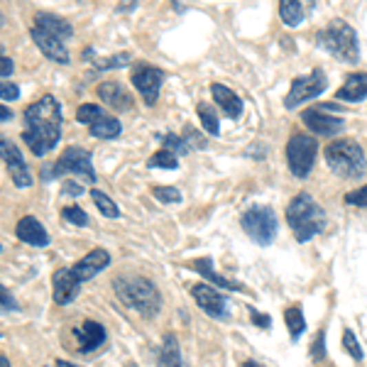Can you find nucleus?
Segmentation results:
<instances>
[{"mask_svg":"<svg viewBox=\"0 0 367 367\" xmlns=\"http://www.w3.org/2000/svg\"><path fill=\"white\" fill-rule=\"evenodd\" d=\"M25 130L22 140L32 149L34 157H44L59 145L61 140V103L54 96H42L32 105L25 108Z\"/></svg>","mask_w":367,"mask_h":367,"instance_id":"f257e3e1","label":"nucleus"},{"mask_svg":"<svg viewBox=\"0 0 367 367\" xmlns=\"http://www.w3.org/2000/svg\"><path fill=\"white\" fill-rule=\"evenodd\" d=\"M113 291L118 302L125 304L132 311L143 313L145 318H154L162 308V296L159 289L147 280V277H132V274H120L113 280Z\"/></svg>","mask_w":367,"mask_h":367,"instance_id":"f03ea898","label":"nucleus"},{"mask_svg":"<svg viewBox=\"0 0 367 367\" xmlns=\"http://www.w3.org/2000/svg\"><path fill=\"white\" fill-rule=\"evenodd\" d=\"M286 220H289V228L294 233V238L299 242L311 240L313 235L324 231L328 218H326V211L313 201V196L308 193H299V196L291 198V203L286 206Z\"/></svg>","mask_w":367,"mask_h":367,"instance_id":"7ed1b4c3","label":"nucleus"},{"mask_svg":"<svg viewBox=\"0 0 367 367\" xmlns=\"http://www.w3.org/2000/svg\"><path fill=\"white\" fill-rule=\"evenodd\" d=\"M316 42L321 50L333 54L338 61L357 64V59H360V47H357L355 30L343 20H333V22H328L324 30H318Z\"/></svg>","mask_w":367,"mask_h":367,"instance_id":"20e7f679","label":"nucleus"},{"mask_svg":"<svg viewBox=\"0 0 367 367\" xmlns=\"http://www.w3.org/2000/svg\"><path fill=\"white\" fill-rule=\"evenodd\" d=\"M326 165L343 179H360L367 169V159L355 140H335L326 147Z\"/></svg>","mask_w":367,"mask_h":367,"instance_id":"39448f33","label":"nucleus"},{"mask_svg":"<svg viewBox=\"0 0 367 367\" xmlns=\"http://www.w3.org/2000/svg\"><path fill=\"white\" fill-rule=\"evenodd\" d=\"M66 174H76L83 176L88 184H94L96 181V169H94V162H91V152L83 147H66L64 152L59 154L52 167H42V179L50 181L56 179V176H66Z\"/></svg>","mask_w":367,"mask_h":367,"instance_id":"423d86ee","label":"nucleus"},{"mask_svg":"<svg viewBox=\"0 0 367 367\" xmlns=\"http://www.w3.org/2000/svg\"><path fill=\"white\" fill-rule=\"evenodd\" d=\"M242 231L258 245H269L277 235V218L269 206H252L242 213Z\"/></svg>","mask_w":367,"mask_h":367,"instance_id":"0eeeda50","label":"nucleus"},{"mask_svg":"<svg viewBox=\"0 0 367 367\" xmlns=\"http://www.w3.org/2000/svg\"><path fill=\"white\" fill-rule=\"evenodd\" d=\"M316 149H318V143L313 137H306V135H294L286 143V165H289L291 174L296 179H306L311 174Z\"/></svg>","mask_w":367,"mask_h":367,"instance_id":"6e6552de","label":"nucleus"},{"mask_svg":"<svg viewBox=\"0 0 367 367\" xmlns=\"http://www.w3.org/2000/svg\"><path fill=\"white\" fill-rule=\"evenodd\" d=\"M326 86H328V81H326L324 69H313L308 76L294 78L289 94H286L284 105L286 108H296V105L304 103V101H311V98H316V96H321L326 91Z\"/></svg>","mask_w":367,"mask_h":367,"instance_id":"1a4fd4ad","label":"nucleus"},{"mask_svg":"<svg viewBox=\"0 0 367 367\" xmlns=\"http://www.w3.org/2000/svg\"><path fill=\"white\" fill-rule=\"evenodd\" d=\"M0 159L6 162L12 184H15L17 189L32 187V174H30L28 165H25V157H22L20 147H17L12 140H8L6 135H0Z\"/></svg>","mask_w":367,"mask_h":367,"instance_id":"9d476101","label":"nucleus"},{"mask_svg":"<svg viewBox=\"0 0 367 367\" xmlns=\"http://www.w3.org/2000/svg\"><path fill=\"white\" fill-rule=\"evenodd\" d=\"M167 74L162 69H154V66H135V72H132V86L140 91V96L145 98L147 105H154L159 98V88L165 83Z\"/></svg>","mask_w":367,"mask_h":367,"instance_id":"9b49d317","label":"nucleus"},{"mask_svg":"<svg viewBox=\"0 0 367 367\" xmlns=\"http://www.w3.org/2000/svg\"><path fill=\"white\" fill-rule=\"evenodd\" d=\"M191 294H193V302L209 313V316L228 318V313H231V308H228V299H225L218 289H213L211 284H193Z\"/></svg>","mask_w":367,"mask_h":367,"instance_id":"f8f14e48","label":"nucleus"},{"mask_svg":"<svg viewBox=\"0 0 367 367\" xmlns=\"http://www.w3.org/2000/svg\"><path fill=\"white\" fill-rule=\"evenodd\" d=\"M78 289H81V282L74 277V272L69 267H61L54 272L52 277V291H54V304L66 306V304L76 302Z\"/></svg>","mask_w":367,"mask_h":367,"instance_id":"ddd939ff","label":"nucleus"},{"mask_svg":"<svg viewBox=\"0 0 367 367\" xmlns=\"http://www.w3.org/2000/svg\"><path fill=\"white\" fill-rule=\"evenodd\" d=\"M302 120H304V125H306L308 130L316 132V135H324V137L338 135V132L346 127V123L340 120V118H335V116H328L324 108H308V110H304Z\"/></svg>","mask_w":367,"mask_h":367,"instance_id":"4468645a","label":"nucleus"},{"mask_svg":"<svg viewBox=\"0 0 367 367\" xmlns=\"http://www.w3.org/2000/svg\"><path fill=\"white\" fill-rule=\"evenodd\" d=\"M74 338H76V350L81 355H91L105 343V328L96 321H83L78 328H74Z\"/></svg>","mask_w":367,"mask_h":367,"instance_id":"2eb2a0df","label":"nucleus"},{"mask_svg":"<svg viewBox=\"0 0 367 367\" xmlns=\"http://www.w3.org/2000/svg\"><path fill=\"white\" fill-rule=\"evenodd\" d=\"M30 37H32V42L37 44L39 52H42L47 59L56 61V64H69V61H72V56H69V52H66L64 42H61V39H56V37H52L50 32H44V30H39V28H34V25H32V30H30Z\"/></svg>","mask_w":367,"mask_h":367,"instance_id":"dca6fc26","label":"nucleus"},{"mask_svg":"<svg viewBox=\"0 0 367 367\" xmlns=\"http://www.w3.org/2000/svg\"><path fill=\"white\" fill-rule=\"evenodd\" d=\"M108 264H110L108 250H103V247H96V250L88 252L86 258H81V262L74 264L72 272H74V277H76L78 282H86V280H94L96 274L103 272Z\"/></svg>","mask_w":367,"mask_h":367,"instance_id":"f3484780","label":"nucleus"},{"mask_svg":"<svg viewBox=\"0 0 367 367\" xmlns=\"http://www.w3.org/2000/svg\"><path fill=\"white\" fill-rule=\"evenodd\" d=\"M98 98L103 101L105 105H110L113 110H125L132 108V96L127 94V88L123 86L120 81H103L98 86Z\"/></svg>","mask_w":367,"mask_h":367,"instance_id":"a211bd4d","label":"nucleus"},{"mask_svg":"<svg viewBox=\"0 0 367 367\" xmlns=\"http://www.w3.org/2000/svg\"><path fill=\"white\" fill-rule=\"evenodd\" d=\"M15 233H17V238H20L22 242H28V245H34V247L50 245V235H47L44 225L39 223L34 216H25V218L17 220Z\"/></svg>","mask_w":367,"mask_h":367,"instance_id":"6ab92c4d","label":"nucleus"},{"mask_svg":"<svg viewBox=\"0 0 367 367\" xmlns=\"http://www.w3.org/2000/svg\"><path fill=\"white\" fill-rule=\"evenodd\" d=\"M34 28L44 30V32H50L52 37L61 39V42H64V39H69L74 34L72 25H69L64 17L52 15V12H37V15H34Z\"/></svg>","mask_w":367,"mask_h":367,"instance_id":"aec40b11","label":"nucleus"},{"mask_svg":"<svg viewBox=\"0 0 367 367\" xmlns=\"http://www.w3.org/2000/svg\"><path fill=\"white\" fill-rule=\"evenodd\" d=\"M338 101H350V103H360L362 98H367V74H353L346 78V83L335 91Z\"/></svg>","mask_w":367,"mask_h":367,"instance_id":"412c9836","label":"nucleus"},{"mask_svg":"<svg viewBox=\"0 0 367 367\" xmlns=\"http://www.w3.org/2000/svg\"><path fill=\"white\" fill-rule=\"evenodd\" d=\"M211 94H213L216 103L223 108L225 116H231V118L242 116V101L238 94H233L231 88H225L223 83H213V86H211Z\"/></svg>","mask_w":367,"mask_h":367,"instance_id":"4be33fe9","label":"nucleus"},{"mask_svg":"<svg viewBox=\"0 0 367 367\" xmlns=\"http://www.w3.org/2000/svg\"><path fill=\"white\" fill-rule=\"evenodd\" d=\"M193 269H196L201 277H206V280H211L213 284H218V286H223V289H231V291H242L245 286L240 284V282H235V280H225V277H220L218 272L213 269V260L211 258H201V260H196L193 262Z\"/></svg>","mask_w":367,"mask_h":367,"instance_id":"5701e85b","label":"nucleus"},{"mask_svg":"<svg viewBox=\"0 0 367 367\" xmlns=\"http://www.w3.org/2000/svg\"><path fill=\"white\" fill-rule=\"evenodd\" d=\"M157 367H184L179 343H176V338L171 333L165 335V343H162V350H159Z\"/></svg>","mask_w":367,"mask_h":367,"instance_id":"b1692460","label":"nucleus"},{"mask_svg":"<svg viewBox=\"0 0 367 367\" xmlns=\"http://www.w3.org/2000/svg\"><path fill=\"white\" fill-rule=\"evenodd\" d=\"M88 132H91V137H96V140H113V137L120 135V123H118L116 118L103 116L101 120H96L94 125L88 127Z\"/></svg>","mask_w":367,"mask_h":367,"instance_id":"393cba45","label":"nucleus"},{"mask_svg":"<svg viewBox=\"0 0 367 367\" xmlns=\"http://www.w3.org/2000/svg\"><path fill=\"white\" fill-rule=\"evenodd\" d=\"M280 15L286 28H299L304 22V6L299 0H286V3L280 6Z\"/></svg>","mask_w":367,"mask_h":367,"instance_id":"a878e982","label":"nucleus"},{"mask_svg":"<svg viewBox=\"0 0 367 367\" xmlns=\"http://www.w3.org/2000/svg\"><path fill=\"white\" fill-rule=\"evenodd\" d=\"M284 321H286V328H289L291 340H299L302 333L306 331V318L302 313V306H291L284 311Z\"/></svg>","mask_w":367,"mask_h":367,"instance_id":"bb28decb","label":"nucleus"},{"mask_svg":"<svg viewBox=\"0 0 367 367\" xmlns=\"http://www.w3.org/2000/svg\"><path fill=\"white\" fill-rule=\"evenodd\" d=\"M91 198H94L96 209L101 211V213L105 216V218H120V209L116 206V201L113 198H108L103 191H98V189H94L91 191Z\"/></svg>","mask_w":367,"mask_h":367,"instance_id":"cd10ccee","label":"nucleus"},{"mask_svg":"<svg viewBox=\"0 0 367 367\" xmlns=\"http://www.w3.org/2000/svg\"><path fill=\"white\" fill-rule=\"evenodd\" d=\"M198 118H201V125L206 127V132H211V135H218L220 132V123H218V116H216V110L211 108L209 103H198Z\"/></svg>","mask_w":367,"mask_h":367,"instance_id":"c85d7f7f","label":"nucleus"},{"mask_svg":"<svg viewBox=\"0 0 367 367\" xmlns=\"http://www.w3.org/2000/svg\"><path fill=\"white\" fill-rule=\"evenodd\" d=\"M147 167L149 169H176V167H179V159H176V154L167 152V149H159L157 154H152V157L147 159Z\"/></svg>","mask_w":367,"mask_h":367,"instance_id":"c756f323","label":"nucleus"},{"mask_svg":"<svg viewBox=\"0 0 367 367\" xmlns=\"http://www.w3.org/2000/svg\"><path fill=\"white\" fill-rule=\"evenodd\" d=\"M101 118H103V110H101V105H96V103H83V105H78L76 120L81 123V125H94V123L101 120Z\"/></svg>","mask_w":367,"mask_h":367,"instance_id":"7c9ffc66","label":"nucleus"},{"mask_svg":"<svg viewBox=\"0 0 367 367\" xmlns=\"http://www.w3.org/2000/svg\"><path fill=\"white\" fill-rule=\"evenodd\" d=\"M130 61H132V56L127 54V52H123V54H116V56H108V59L94 61V66L98 69V72H105V69H120V66H127Z\"/></svg>","mask_w":367,"mask_h":367,"instance_id":"2f4dec72","label":"nucleus"},{"mask_svg":"<svg viewBox=\"0 0 367 367\" xmlns=\"http://www.w3.org/2000/svg\"><path fill=\"white\" fill-rule=\"evenodd\" d=\"M61 216H64L66 223H74V225H78V228H86L88 225L86 211L78 209V206H66V209H61Z\"/></svg>","mask_w":367,"mask_h":367,"instance_id":"473e14b6","label":"nucleus"},{"mask_svg":"<svg viewBox=\"0 0 367 367\" xmlns=\"http://www.w3.org/2000/svg\"><path fill=\"white\" fill-rule=\"evenodd\" d=\"M162 143H165V149L167 152H171V154H176V157H181V154H187L189 152V145L181 140V137H176V135H162Z\"/></svg>","mask_w":367,"mask_h":367,"instance_id":"72a5a7b5","label":"nucleus"},{"mask_svg":"<svg viewBox=\"0 0 367 367\" xmlns=\"http://www.w3.org/2000/svg\"><path fill=\"white\" fill-rule=\"evenodd\" d=\"M152 196L159 198L162 203H179L181 201V193L176 191L174 187H154L152 189Z\"/></svg>","mask_w":367,"mask_h":367,"instance_id":"f704fd0d","label":"nucleus"},{"mask_svg":"<svg viewBox=\"0 0 367 367\" xmlns=\"http://www.w3.org/2000/svg\"><path fill=\"white\" fill-rule=\"evenodd\" d=\"M343 346H346V350L350 353L355 360H362V348H360V343H357L353 331H346V333H343Z\"/></svg>","mask_w":367,"mask_h":367,"instance_id":"c9c22d12","label":"nucleus"},{"mask_svg":"<svg viewBox=\"0 0 367 367\" xmlns=\"http://www.w3.org/2000/svg\"><path fill=\"white\" fill-rule=\"evenodd\" d=\"M346 203L348 206H367V187H362V189H355V191H350V193H346Z\"/></svg>","mask_w":367,"mask_h":367,"instance_id":"e433bc0d","label":"nucleus"},{"mask_svg":"<svg viewBox=\"0 0 367 367\" xmlns=\"http://www.w3.org/2000/svg\"><path fill=\"white\" fill-rule=\"evenodd\" d=\"M20 98V88L12 81H3L0 83V101H17Z\"/></svg>","mask_w":367,"mask_h":367,"instance_id":"4c0bfd02","label":"nucleus"},{"mask_svg":"<svg viewBox=\"0 0 367 367\" xmlns=\"http://www.w3.org/2000/svg\"><path fill=\"white\" fill-rule=\"evenodd\" d=\"M184 137H187V140H184L187 145H193V147H198V149L206 147V140H203V137L198 135L193 127H187V130H184Z\"/></svg>","mask_w":367,"mask_h":367,"instance_id":"58836bf2","label":"nucleus"},{"mask_svg":"<svg viewBox=\"0 0 367 367\" xmlns=\"http://www.w3.org/2000/svg\"><path fill=\"white\" fill-rule=\"evenodd\" d=\"M83 191V187L78 184V181H74V179H66L64 181V187H61V196H78V193Z\"/></svg>","mask_w":367,"mask_h":367,"instance_id":"ea45409f","label":"nucleus"},{"mask_svg":"<svg viewBox=\"0 0 367 367\" xmlns=\"http://www.w3.org/2000/svg\"><path fill=\"white\" fill-rule=\"evenodd\" d=\"M0 308H17V304H15V299H12V294L6 289V286L0 284Z\"/></svg>","mask_w":367,"mask_h":367,"instance_id":"a19ab883","label":"nucleus"},{"mask_svg":"<svg viewBox=\"0 0 367 367\" xmlns=\"http://www.w3.org/2000/svg\"><path fill=\"white\" fill-rule=\"evenodd\" d=\"M12 72H15V61L8 59V56H3V59H0V76L8 78Z\"/></svg>","mask_w":367,"mask_h":367,"instance_id":"79ce46f5","label":"nucleus"},{"mask_svg":"<svg viewBox=\"0 0 367 367\" xmlns=\"http://www.w3.org/2000/svg\"><path fill=\"white\" fill-rule=\"evenodd\" d=\"M250 316H252V321L260 326V328H269L272 326V318L269 316H264V313H260V311H250Z\"/></svg>","mask_w":367,"mask_h":367,"instance_id":"37998d69","label":"nucleus"},{"mask_svg":"<svg viewBox=\"0 0 367 367\" xmlns=\"http://www.w3.org/2000/svg\"><path fill=\"white\" fill-rule=\"evenodd\" d=\"M324 355H326V353H324V331H321V333L316 335V343H313V357H316V360H321Z\"/></svg>","mask_w":367,"mask_h":367,"instance_id":"c03bdc74","label":"nucleus"},{"mask_svg":"<svg viewBox=\"0 0 367 367\" xmlns=\"http://www.w3.org/2000/svg\"><path fill=\"white\" fill-rule=\"evenodd\" d=\"M6 120H12V108L0 105V123H6Z\"/></svg>","mask_w":367,"mask_h":367,"instance_id":"a18cd8bd","label":"nucleus"},{"mask_svg":"<svg viewBox=\"0 0 367 367\" xmlns=\"http://www.w3.org/2000/svg\"><path fill=\"white\" fill-rule=\"evenodd\" d=\"M56 367H81V365H74V362H66V360H56Z\"/></svg>","mask_w":367,"mask_h":367,"instance_id":"49530a36","label":"nucleus"},{"mask_svg":"<svg viewBox=\"0 0 367 367\" xmlns=\"http://www.w3.org/2000/svg\"><path fill=\"white\" fill-rule=\"evenodd\" d=\"M0 367H10V360L6 355H0Z\"/></svg>","mask_w":367,"mask_h":367,"instance_id":"de8ad7c7","label":"nucleus"},{"mask_svg":"<svg viewBox=\"0 0 367 367\" xmlns=\"http://www.w3.org/2000/svg\"><path fill=\"white\" fill-rule=\"evenodd\" d=\"M242 367H262V365H258V362H255V360H247V362H245V365H242Z\"/></svg>","mask_w":367,"mask_h":367,"instance_id":"09e8293b","label":"nucleus"},{"mask_svg":"<svg viewBox=\"0 0 367 367\" xmlns=\"http://www.w3.org/2000/svg\"><path fill=\"white\" fill-rule=\"evenodd\" d=\"M0 59H3V47H0Z\"/></svg>","mask_w":367,"mask_h":367,"instance_id":"8fccbe9b","label":"nucleus"},{"mask_svg":"<svg viewBox=\"0 0 367 367\" xmlns=\"http://www.w3.org/2000/svg\"><path fill=\"white\" fill-rule=\"evenodd\" d=\"M0 25H3V15H0Z\"/></svg>","mask_w":367,"mask_h":367,"instance_id":"3c124183","label":"nucleus"},{"mask_svg":"<svg viewBox=\"0 0 367 367\" xmlns=\"http://www.w3.org/2000/svg\"><path fill=\"white\" fill-rule=\"evenodd\" d=\"M0 338H3V335H0Z\"/></svg>","mask_w":367,"mask_h":367,"instance_id":"603ef678","label":"nucleus"}]
</instances>
